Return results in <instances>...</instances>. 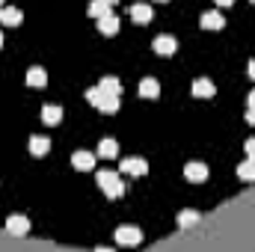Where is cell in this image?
Listing matches in <instances>:
<instances>
[{
    "instance_id": "f1b7e54d",
    "label": "cell",
    "mask_w": 255,
    "mask_h": 252,
    "mask_svg": "<svg viewBox=\"0 0 255 252\" xmlns=\"http://www.w3.org/2000/svg\"><path fill=\"white\" fill-rule=\"evenodd\" d=\"M0 48H3V33H0Z\"/></svg>"
},
{
    "instance_id": "8fae6325",
    "label": "cell",
    "mask_w": 255,
    "mask_h": 252,
    "mask_svg": "<svg viewBox=\"0 0 255 252\" xmlns=\"http://www.w3.org/2000/svg\"><path fill=\"white\" fill-rule=\"evenodd\" d=\"M45 83H48V74H45V68H30L27 71V86H33V89H45Z\"/></svg>"
},
{
    "instance_id": "5b68a950",
    "label": "cell",
    "mask_w": 255,
    "mask_h": 252,
    "mask_svg": "<svg viewBox=\"0 0 255 252\" xmlns=\"http://www.w3.org/2000/svg\"><path fill=\"white\" fill-rule=\"evenodd\" d=\"M214 92H217V86L208 77H196L193 80V95L196 98H214Z\"/></svg>"
},
{
    "instance_id": "ac0fdd59",
    "label": "cell",
    "mask_w": 255,
    "mask_h": 252,
    "mask_svg": "<svg viewBox=\"0 0 255 252\" xmlns=\"http://www.w3.org/2000/svg\"><path fill=\"white\" fill-rule=\"evenodd\" d=\"M116 154H119L116 139H101L98 142V157H116Z\"/></svg>"
},
{
    "instance_id": "30bf717a",
    "label": "cell",
    "mask_w": 255,
    "mask_h": 252,
    "mask_svg": "<svg viewBox=\"0 0 255 252\" xmlns=\"http://www.w3.org/2000/svg\"><path fill=\"white\" fill-rule=\"evenodd\" d=\"M98 30L104 33V36H116L119 33V18L110 12V15H104V18H98Z\"/></svg>"
},
{
    "instance_id": "4316f807",
    "label": "cell",
    "mask_w": 255,
    "mask_h": 252,
    "mask_svg": "<svg viewBox=\"0 0 255 252\" xmlns=\"http://www.w3.org/2000/svg\"><path fill=\"white\" fill-rule=\"evenodd\" d=\"M250 77L255 80V60H250Z\"/></svg>"
},
{
    "instance_id": "44dd1931",
    "label": "cell",
    "mask_w": 255,
    "mask_h": 252,
    "mask_svg": "<svg viewBox=\"0 0 255 252\" xmlns=\"http://www.w3.org/2000/svg\"><path fill=\"white\" fill-rule=\"evenodd\" d=\"M89 15H95V18L110 15V3H107V0H92V3H89Z\"/></svg>"
},
{
    "instance_id": "d6a6232c",
    "label": "cell",
    "mask_w": 255,
    "mask_h": 252,
    "mask_svg": "<svg viewBox=\"0 0 255 252\" xmlns=\"http://www.w3.org/2000/svg\"><path fill=\"white\" fill-rule=\"evenodd\" d=\"M253 160H255V157H253Z\"/></svg>"
},
{
    "instance_id": "3957f363",
    "label": "cell",
    "mask_w": 255,
    "mask_h": 252,
    "mask_svg": "<svg viewBox=\"0 0 255 252\" xmlns=\"http://www.w3.org/2000/svg\"><path fill=\"white\" fill-rule=\"evenodd\" d=\"M175 51H178V39H175V36H157V39H154V54L172 57Z\"/></svg>"
},
{
    "instance_id": "e0dca14e",
    "label": "cell",
    "mask_w": 255,
    "mask_h": 252,
    "mask_svg": "<svg viewBox=\"0 0 255 252\" xmlns=\"http://www.w3.org/2000/svg\"><path fill=\"white\" fill-rule=\"evenodd\" d=\"M238 178H241V181H255V160L253 157H247V160L238 166Z\"/></svg>"
},
{
    "instance_id": "5bb4252c",
    "label": "cell",
    "mask_w": 255,
    "mask_h": 252,
    "mask_svg": "<svg viewBox=\"0 0 255 252\" xmlns=\"http://www.w3.org/2000/svg\"><path fill=\"white\" fill-rule=\"evenodd\" d=\"M202 27H205V30H223V27H226V18H223L220 12H205V15H202Z\"/></svg>"
},
{
    "instance_id": "1f68e13d",
    "label": "cell",
    "mask_w": 255,
    "mask_h": 252,
    "mask_svg": "<svg viewBox=\"0 0 255 252\" xmlns=\"http://www.w3.org/2000/svg\"><path fill=\"white\" fill-rule=\"evenodd\" d=\"M160 3H166V0H160Z\"/></svg>"
},
{
    "instance_id": "8992f818",
    "label": "cell",
    "mask_w": 255,
    "mask_h": 252,
    "mask_svg": "<svg viewBox=\"0 0 255 252\" xmlns=\"http://www.w3.org/2000/svg\"><path fill=\"white\" fill-rule=\"evenodd\" d=\"M71 166L80 169V172H86V169L95 166V154H92V151H74V154H71Z\"/></svg>"
},
{
    "instance_id": "277c9868",
    "label": "cell",
    "mask_w": 255,
    "mask_h": 252,
    "mask_svg": "<svg viewBox=\"0 0 255 252\" xmlns=\"http://www.w3.org/2000/svg\"><path fill=\"white\" fill-rule=\"evenodd\" d=\"M119 169H122L125 175H145V172H148V163H145L142 157H125V160L119 163Z\"/></svg>"
},
{
    "instance_id": "4fadbf2b",
    "label": "cell",
    "mask_w": 255,
    "mask_h": 252,
    "mask_svg": "<svg viewBox=\"0 0 255 252\" xmlns=\"http://www.w3.org/2000/svg\"><path fill=\"white\" fill-rule=\"evenodd\" d=\"M42 122H45V125H60V122H63V107H57V104L42 107Z\"/></svg>"
},
{
    "instance_id": "603a6c76",
    "label": "cell",
    "mask_w": 255,
    "mask_h": 252,
    "mask_svg": "<svg viewBox=\"0 0 255 252\" xmlns=\"http://www.w3.org/2000/svg\"><path fill=\"white\" fill-rule=\"evenodd\" d=\"M178 223H181V226H193V223H199V214H196V211H181Z\"/></svg>"
},
{
    "instance_id": "484cf974",
    "label": "cell",
    "mask_w": 255,
    "mask_h": 252,
    "mask_svg": "<svg viewBox=\"0 0 255 252\" xmlns=\"http://www.w3.org/2000/svg\"><path fill=\"white\" fill-rule=\"evenodd\" d=\"M247 107H255V89L250 92V98H247Z\"/></svg>"
},
{
    "instance_id": "7402d4cb",
    "label": "cell",
    "mask_w": 255,
    "mask_h": 252,
    "mask_svg": "<svg viewBox=\"0 0 255 252\" xmlns=\"http://www.w3.org/2000/svg\"><path fill=\"white\" fill-rule=\"evenodd\" d=\"M104 95H107V92H104L101 86H92V89L86 92V101H89L92 107H101V101H104Z\"/></svg>"
},
{
    "instance_id": "ffe728a7",
    "label": "cell",
    "mask_w": 255,
    "mask_h": 252,
    "mask_svg": "<svg viewBox=\"0 0 255 252\" xmlns=\"http://www.w3.org/2000/svg\"><path fill=\"white\" fill-rule=\"evenodd\" d=\"M98 110H101V113H107V116H110V113H116V110H119V95H113V92H107Z\"/></svg>"
},
{
    "instance_id": "52a82bcc",
    "label": "cell",
    "mask_w": 255,
    "mask_h": 252,
    "mask_svg": "<svg viewBox=\"0 0 255 252\" xmlns=\"http://www.w3.org/2000/svg\"><path fill=\"white\" fill-rule=\"evenodd\" d=\"M6 229H9L12 235H18V238H21V235H27V232H30V220H27V217H21V214H12V217L6 220Z\"/></svg>"
},
{
    "instance_id": "4dcf8cb0",
    "label": "cell",
    "mask_w": 255,
    "mask_h": 252,
    "mask_svg": "<svg viewBox=\"0 0 255 252\" xmlns=\"http://www.w3.org/2000/svg\"><path fill=\"white\" fill-rule=\"evenodd\" d=\"M0 6H3V0H0Z\"/></svg>"
},
{
    "instance_id": "cb8c5ba5",
    "label": "cell",
    "mask_w": 255,
    "mask_h": 252,
    "mask_svg": "<svg viewBox=\"0 0 255 252\" xmlns=\"http://www.w3.org/2000/svg\"><path fill=\"white\" fill-rule=\"evenodd\" d=\"M244 148H247V157H255V139H247Z\"/></svg>"
},
{
    "instance_id": "6da1fadb",
    "label": "cell",
    "mask_w": 255,
    "mask_h": 252,
    "mask_svg": "<svg viewBox=\"0 0 255 252\" xmlns=\"http://www.w3.org/2000/svg\"><path fill=\"white\" fill-rule=\"evenodd\" d=\"M98 187L104 190L110 199H119V196L125 193V181H119V175H116V172L104 169V172H98Z\"/></svg>"
},
{
    "instance_id": "2e32d148",
    "label": "cell",
    "mask_w": 255,
    "mask_h": 252,
    "mask_svg": "<svg viewBox=\"0 0 255 252\" xmlns=\"http://www.w3.org/2000/svg\"><path fill=\"white\" fill-rule=\"evenodd\" d=\"M48 148H51V139H48V136H33V139H30V151H33V157H45Z\"/></svg>"
},
{
    "instance_id": "9c48e42d",
    "label": "cell",
    "mask_w": 255,
    "mask_h": 252,
    "mask_svg": "<svg viewBox=\"0 0 255 252\" xmlns=\"http://www.w3.org/2000/svg\"><path fill=\"white\" fill-rule=\"evenodd\" d=\"M184 175H187V181L199 184V181L208 178V166H205V163H187V166H184Z\"/></svg>"
},
{
    "instance_id": "d4e9b609",
    "label": "cell",
    "mask_w": 255,
    "mask_h": 252,
    "mask_svg": "<svg viewBox=\"0 0 255 252\" xmlns=\"http://www.w3.org/2000/svg\"><path fill=\"white\" fill-rule=\"evenodd\" d=\"M247 122L255 125V107H247Z\"/></svg>"
},
{
    "instance_id": "836d02e7",
    "label": "cell",
    "mask_w": 255,
    "mask_h": 252,
    "mask_svg": "<svg viewBox=\"0 0 255 252\" xmlns=\"http://www.w3.org/2000/svg\"><path fill=\"white\" fill-rule=\"evenodd\" d=\"M253 3H255V0H253Z\"/></svg>"
},
{
    "instance_id": "83f0119b",
    "label": "cell",
    "mask_w": 255,
    "mask_h": 252,
    "mask_svg": "<svg viewBox=\"0 0 255 252\" xmlns=\"http://www.w3.org/2000/svg\"><path fill=\"white\" fill-rule=\"evenodd\" d=\"M217 3H220V6H232L235 0H217Z\"/></svg>"
},
{
    "instance_id": "7c38bea8",
    "label": "cell",
    "mask_w": 255,
    "mask_h": 252,
    "mask_svg": "<svg viewBox=\"0 0 255 252\" xmlns=\"http://www.w3.org/2000/svg\"><path fill=\"white\" fill-rule=\"evenodd\" d=\"M139 95H142V98H157V95H160V83H157L154 77H142V80H139Z\"/></svg>"
},
{
    "instance_id": "7a4b0ae2",
    "label": "cell",
    "mask_w": 255,
    "mask_h": 252,
    "mask_svg": "<svg viewBox=\"0 0 255 252\" xmlns=\"http://www.w3.org/2000/svg\"><path fill=\"white\" fill-rule=\"evenodd\" d=\"M116 241L125 244V247H136L142 241V232L136 226H122V229H116Z\"/></svg>"
},
{
    "instance_id": "ba28073f",
    "label": "cell",
    "mask_w": 255,
    "mask_h": 252,
    "mask_svg": "<svg viewBox=\"0 0 255 252\" xmlns=\"http://www.w3.org/2000/svg\"><path fill=\"white\" fill-rule=\"evenodd\" d=\"M130 18H133L136 24H148V21L154 18V12H151L148 3H133V6H130Z\"/></svg>"
},
{
    "instance_id": "f546056e",
    "label": "cell",
    "mask_w": 255,
    "mask_h": 252,
    "mask_svg": "<svg viewBox=\"0 0 255 252\" xmlns=\"http://www.w3.org/2000/svg\"><path fill=\"white\" fill-rule=\"evenodd\" d=\"M107 3H110V6H113V3H116V0H107Z\"/></svg>"
},
{
    "instance_id": "d6986e66",
    "label": "cell",
    "mask_w": 255,
    "mask_h": 252,
    "mask_svg": "<svg viewBox=\"0 0 255 252\" xmlns=\"http://www.w3.org/2000/svg\"><path fill=\"white\" fill-rule=\"evenodd\" d=\"M104 92H113V95H122V83H119V77H101V83H98Z\"/></svg>"
},
{
    "instance_id": "9a60e30c",
    "label": "cell",
    "mask_w": 255,
    "mask_h": 252,
    "mask_svg": "<svg viewBox=\"0 0 255 252\" xmlns=\"http://www.w3.org/2000/svg\"><path fill=\"white\" fill-rule=\"evenodd\" d=\"M0 24H9V27L21 24V9H15V6H0Z\"/></svg>"
}]
</instances>
